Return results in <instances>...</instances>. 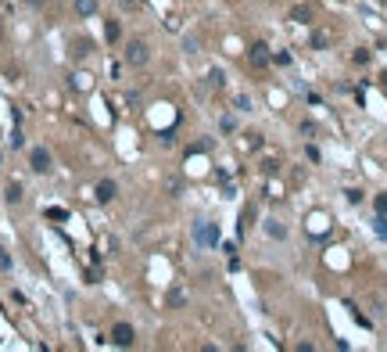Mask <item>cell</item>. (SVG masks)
<instances>
[{"mask_svg": "<svg viewBox=\"0 0 387 352\" xmlns=\"http://www.w3.org/2000/svg\"><path fill=\"white\" fill-rule=\"evenodd\" d=\"M133 338H136V331H133V327L126 324V320H122V324H115V327H111V342H115L118 349H129V345H133Z\"/></svg>", "mask_w": 387, "mask_h": 352, "instance_id": "2", "label": "cell"}, {"mask_svg": "<svg viewBox=\"0 0 387 352\" xmlns=\"http://www.w3.org/2000/svg\"><path fill=\"white\" fill-rule=\"evenodd\" d=\"M312 47H327V33H316L312 36Z\"/></svg>", "mask_w": 387, "mask_h": 352, "instance_id": "15", "label": "cell"}, {"mask_svg": "<svg viewBox=\"0 0 387 352\" xmlns=\"http://www.w3.org/2000/svg\"><path fill=\"white\" fill-rule=\"evenodd\" d=\"M247 61H251L255 69H266L269 61H273V58H269V47H266V43H251V51H247Z\"/></svg>", "mask_w": 387, "mask_h": 352, "instance_id": "3", "label": "cell"}, {"mask_svg": "<svg viewBox=\"0 0 387 352\" xmlns=\"http://www.w3.org/2000/svg\"><path fill=\"white\" fill-rule=\"evenodd\" d=\"M266 230H269L273 237H283V234H287V230H283V226H280V223H276V219H269V226H266Z\"/></svg>", "mask_w": 387, "mask_h": 352, "instance_id": "13", "label": "cell"}, {"mask_svg": "<svg viewBox=\"0 0 387 352\" xmlns=\"http://www.w3.org/2000/svg\"><path fill=\"white\" fill-rule=\"evenodd\" d=\"M194 241L201 244V248H212V244H219V226H215V223H197Z\"/></svg>", "mask_w": 387, "mask_h": 352, "instance_id": "1", "label": "cell"}, {"mask_svg": "<svg viewBox=\"0 0 387 352\" xmlns=\"http://www.w3.org/2000/svg\"><path fill=\"white\" fill-rule=\"evenodd\" d=\"M183 302H187V291H183V287H172V291H168V305H172V309H179Z\"/></svg>", "mask_w": 387, "mask_h": 352, "instance_id": "7", "label": "cell"}, {"mask_svg": "<svg viewBox=\"0 0 387 352\" xmlns=\"http://www.w3.org/2000/svg\"><path fill=\"white\" fill-rule=\"evenodd\" d=\"M104 36H108V43H115V40L122 36V29H118V22H108V25H104Z\"/></svg>", "mask_w": 387, "mask_h": 352, "instance_id": "11", "label": "cell"}, {"mask_svg": "<svg viewBox=\"0 0 387 352\" xmlns=\"http://www.w3.org/2000/svg\"><path fill=\"white\" fill-rule=\"evenodd\" d=\"M97 198H101V202H111V198H115V183H111V180H104L101 187H97Z\"/></svg>", "mask_w": 387, "mask_h": 352, "instance_id": "6", "label": "cell"}, {"mask_svg": "<svg viewBox=\"0 0 387 352\" xmlns=\"http://www.w3.org/2000/svg\"><path fill=\"white\" fill-rule=\"evenodd\" d=\"M18 198H22V187H18V183H11V187H7V202L14 205V202H18Z\"/></svg>", "mask_w": 387, "mask_h": 352, "instance_id": "12", "label": "cell"}, {"mask_svg": "<svg viewBox=\"0 0 387 352\" xmlns=\"http://www.w3.org/2000/svg\"><path fill=\"white\" fill-rule=\"evenodd\" d=\"M373 230H377V237H380V241H387V216H384V212L373 219Z\"/></svg>", "mask_w": 387, "mask_h": 352, "instance_id": "8", "label": "cell"}, {"mask_svg": "<svg viewBox=\"0 0 387 352\" xmlns=\"http://www.w3.org/2000/svg\"><path fill=\"white\" fill-rule=\"evenodd\" d=\"M29 165H33L36 173H47V169H51V155H47L43 147H36L33 155H29Z\"/></svg>", "mask_w": 387, "mask_h": 352, "instance_id": "5", "label": "cell"}, {"mask_svg": "<svg viewBox=\"0 0 387 352\" xmlns=\"http://www.w3.org/2000/svg\"><path fill=\"white\" fill-rule=\"evenodd\" d=\"M147 58H151L147 54V43H140V40H133L129 47H126V61H129V65H144Z\"/></svg>", "mask_w": 387, "mask_h": 352, "instance_id": "4", "label": "cell"}, {"mask_svg": "<svg viewBox=\"0 0 387 352\" xmlns=\"http://www.w3.org/2000/svg\"><path fill=\"white\" fill-rule=\"evenodd\" d=\"M75 11H79V14H94L97 11V0H75Z\"/></svg>", "mask_w": 387, "mask_h": 352, "instance_id": "10", "label": "cell"}, {"mask_svg": "<svg viewBox=\"0 0 387 352\" xmlns=\"http://www.w3.org/2000/svg\"><path fill=\"white\" fill-rule=\"evenodd\" d=\"M377 212H384V216H387V194H377Z\"/></svg>", "mask_w": 387, "mask_h": 352, "instance_id": "14", "label": "cell"}, {"mask_svg": "<svg viewBox=\"0 0 387 352\" xmlns=\"http://www.w3.org/2000/svg\"><path fill=\"white\" fill-rule=\"evenodd\" d=\"M290 18H294V22H305V25H308V22H312V11H308V7H294V11H290Z\"/></svg>", "mask_w": 387, "mask_h": 352, "instance_id": "9", "label": "cell"}]
</instances>
